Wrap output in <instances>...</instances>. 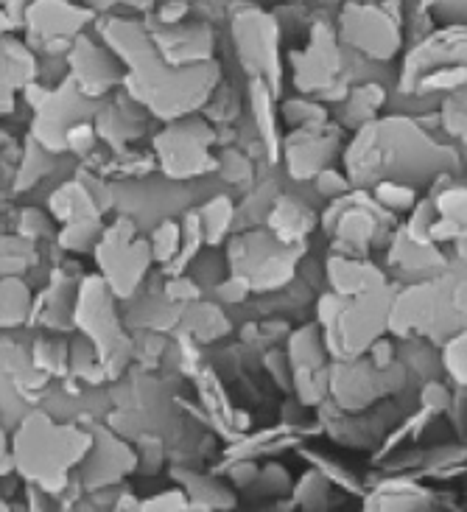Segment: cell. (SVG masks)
<instances>
[{"mask_svg": "<svg viewBox=\"0 0 467 512\" xmlns=\"http://www.w3.org/2000/svg\"><path fill=\"white\" fill-rule=\"evenodd\" d=\"M434 14L442 20H465L467 26V0H440L434 6Z\"/></svg>", "mask_w": 467, "mask_h": 512, "instance_id": "60", "label": "cell"}, {"mask_svg": "<svg viewBox=\"0 0 467 512\" xmlns=\"http://www.w3.org/2000/svg\"><path fill=\"white\" fill-rule=\"evenodd\" d=\"M328 222L330 233L336 238V250H344L347 255H364L381 227L375 210L361 205V194L339 196L336 210L328 213Z\"/></svg>", "mask_w": 467, "mask_h": 512, "instance_id": "20", "label": "cell"}, {"mask_svg": "<svg viewBox=\"0 0 467 512\" xmlns=\"http://www.w3.org/2000/svg\"><path fill=\"white\" fill-rule=\"evenodd\" d=\"M426 138V132L409 118H381L358 129V135L344 152L347 177L356 182L406 180L403 174H414L423 166H442L445 157Z\"/></svg>", "mask_w": 467, "mask_h": 512, "instance_id": "2", "label": "cell"}, {"mask_svg": "<svg viewBox=\"0 0 467 512\" xmlns=\"http://www.w3.org/2000/svg\"><path fill=\"white\" fill-rule=\"evenodd\" d=\"M230 275L244 277L249 289L275 291L294 277V266L303 258L300 244H283L272 233H247L227 247Z\"/></svg>", "mask_w": 467, "mask_h": 512, "instance_id": "7", "label": "cell"}, {"mask_svg": "<svg viewBox=\"0 0 467 512\" xmlns=\"http://www.w3.org/2000/svg\"><path fill=\"white\" fill-rule=\"evenodd\" d=\"M398 364L392 367H375L370 359H339L330 367V398L339 403L347 412L367 409L378 398L403 387V378L392 381V373H398Z\"/></svg>", "mask_w": 467, "mask_h": 512, "instance_id": "15", "label": "cell"}, {"mask_svg": "<svg viewBox=\"0 0 467 512\" xmlns=\"http://www.w3.org/2000/svg\"><path fill=\"white\" fill-rule=\"evenodd\" d=\"M143 23H146V31L152 37L154 48L171 65L191 68V65L213 62V51H216L213 42H216V37H213V28L207 26V23H174V26H163V23H154L152 17H146Z\"/></svg>", "mask_w": 467, "mask_h": 512, "instance_id": "18", "label": "cell"}, {"mask_svg": "<svg viewBox=\"0 0 467 512\" xmlns=\"http://www.w3.org/2000/svg\"><path fill=\"white\" fill-rule=\"evenodd\" d=\"M370 510H434V496L431 490L420 487L412 479H389L364 501Z\"/></svg>", "mask_w": 467, "mask_h": 512, "instance_id": "25", "label": "cell"}, {"mask_svg": "<svg viewBox=\"0 0 467 512\" xmlns=\"http://www.w3.org/2000/svg\"><path fill=\"white\" fill-rule=\"evenodd\" d=\"M51 216L65 224L84 216H101V208L96 205V194L82 180L73 177L51 194Z\"/></svg>", "mask_w": 467, "mask_h": 512, "instance_id": "28", "label": "cell"}, {"mask_svg": "<svg viewBox=\"0 0 467 512\" xmlns=\"http://www.w3.org/2000/svg\"><path fill=\"white\" fill-rule=\"evenodd\" d=\"M336 152H339V129H330L328 124L294 129L283 140V157L294 180H308L330 168Z\"/></svg>", "mask_w": 467, "mask_h": 512, "instance_id": "19", "label": "cell"}, {"mask_svg": "<svg viewBox=\"0 0 467 512\" xmlns=\"http://www.w3.org/2000/svg\"><path fill=\"white\" fill-rule=\"evenodd\" d=\"M238 112H241V101L238 96H233V90H227V87H216V93L210 96V101L205 104V115L207 121H213V124H230L238 118Z\"/></svg>", "mask_w": 467, "mask_h": 512, "instance_id": "43", "label": "cell"}, {"mask_svg": "<svg viewBox=\"0 0 467 512\" xmlns=\"http://www.w3.org/2000/svg\"><path fill=\"white\" fill-rule=\"evenodd\" d=\"M171 476H174L179 485H182V490L188 493L193 510H227V507H233L235 504L233 493L221 485V482L210 479V476H199V473H182L179 468L171 473Z\"/></svg>", "mask_w": 467, "mask_h": 512, "instance_id": "29", "label": "cell"}, {"mask_svg": "<svg viewBox=\"0 0 467 512\" xmlns=\"http://www.w3.org/2000/svg\"><path fill=\"white\" fill-rule=\"evenodd\" d=\"M437 216H440V213H437L434 199L417 202L412 210V216H409V224H406V236L412 238V241H420V244H434V241H431V230H434Z\"/></svg>", "mask_w": 467, "mask_h": 512, "instance_id": "42", "label": "cell"}, {"mask_svg": "<svg viewBox=\"0 0 467 512\" xmlns=\"http://www.w3.org/2000/svg\"><path fill=\"white\" fill-rule=\"evenodd\" d=\"M375 202L384 205L386 210H395V213H412L417 205V194L406 180H381L375 182Z\"/></svg>", "mask_w": 467, "mask_h": 512, "instance_id": "36", "label": "cell"}, {"mask_svg": "<svg viewBox=\"0 0 467 512\" xmlns=\"http://www.w3.org/2000/svg\"><path fill=\"white\" fill-rule=\"evenodd\" d=\"M112 297L115 294H112L110 283L104 277H84L79 294H76L73 317H70V322L82 331V336H87L96 345L101 364L118 359V356L126 359V347L121 350L126 339L121 333V325H118V317L112 311Z\"/></svg>", "mask_w": 467, "mask_h": 512, "instance_id": "13", "label": "cell"}, {"mask_svg": "<svg viewBox=\"0 0 467 512\" xmlns=\"http://www.w3.org/2000/svg\"><path fill=\"white\" fill-rule=\"evenodd\" d=\"M328 283L336 294H342V297H356V294L384 289L386 277L378 266L361 261V255H330Z\"/></svg>", "mask_w": 467, "mask_h": 512, "instance_id": "23", "label": "cell"}, {"mask_svg": "<svg viewBox=\"0 0 467 512\" xmlns=\"http://www.w3.org/2000/svg\"><path fill=\"white\" fill-rule=\"evenodd\" d=\"M328 345L319 325H305L289 339V364L294 392L305 406L325 401L330 395V370H328Z\"/></svg>", "mask_w": 467, "mask_h": 512, "instance_id": "16", "label": "cell"}, {"mask_svg": "<svg viewBox=\"0 0 467 512\" xmlns=\"http://www.w3.org/2000/svg\"><path fill=\"white\" fill-rule=\"evenodd\" d=\"M233 202L227 196H216L210 199L205 208L199 210V219H202V227H205V241L207 244H221L230 227H233Z\"/></svg>", "mask_w": 467, "mask_h": 512, "instance_id": "34", "label": "cell"}, {"mask_svg": "<svg viewBox=\"0 0 467 512\" xmlns=\"http://www.w3.org/2000/svg\"><path fill=\"white\" fill-rule=\"evenodd\" d=\"M258 465L252 462V459H238L233 468H230V482H233L235 487H252L255 485V479H258Z\"/></svg>", "mask_w": 467, "mask_h": 512, "instance_id": "56", "label": "cell"}, {"mask_svg": "<svg viewBox=\"0 0 467 512\" xmlns=\"http://www.w3.org/2000/svg\"><path fill=\"white\" fill-rule=\"evenodd\" d=\"M255 485L263 487V496H286V490H291V479L283 465H266Z\"/></svg>", "mask_w": 467, "mask_h": 512, "instance_id": "48", "label": "cell"}, {"mask_svg": "<svg viewBox=\"0 0 467 512\" xmlns=\"http://www.w3.org/2000/svg\"><path fill=\"white\" fill-rule=\"evenodd\" d=\"M23 96L34 110L28 135L54 154L68 152L70 126L87 121V115L90 112L96 115L98 110L96 101L82 96L70 79H65L59 87H40L37 82L28 84Z\"/></svg>", "mask_w": 467, "mask_h": 512, "instance_id": "6", "label": "cell"}, {"mask_svg": "<svg viewBox=\"0 0 467 512\" xmlns=\"http://www.w3.org/2000/svg\"><path fill=\"white\" fill-rule=\"evenodd\" d=\"M314 230V213L305 208L303 202L283 196L277 199L275 208L269 213V233L280 238L283 244H300L308 238V233Z\"/></svg>", "mask_w": 467, "mask_h": 512, "instance_id": "26", "label": "cell"}, {"mask_svg": "<svg viewBox=\"0 0 467 512\" xmlns=\"http://www.w3.org/2000/svg\"><path fill=\"white\" fill-rule=\"evenodd\" d=\"M367 353H370L372 364H375V367H381V370H386V367H392V364H395V347H392V342H389L386 336L375 339Z\"/></svg>", "mask_w": 467, "mask_h": 512, "instance_id": "58", "label": "cell"}, {"mask_svg": "<svg viewBox=\"0 0 467 512\" xmlns=\"http://www.w3.org/2000/svg\"><path fill=\"white\" fill-rule=\"evenodd\" d=\"M104 222H101V216H84V219H73V222L62 224V230H59V244H62V250L70 252H84L90 250V247H96L98 238L104 236Z\"/></svg>", "mask_w": 467, "mask_h": 512, "instance_id": "33", "label": "cell"}, {"mask_svg": "<svg viewBox=\"0 0 467 512\" xmlns=\"http://www.w3.org/2000/svg\"><path fill=\"white\" fill-rule=\"evenodd\" d=\"M34 0H3V20H6V28L9 26H23V17H26V9Z\"/></svg>", "mask_w": 467, "mask_h": 512, "instance_id": "61", "label": "cell"}, {"mask_svg": "<svg viewBox=\"0 0 467 512\" xmlns=\"http://www.w3.org/2000/svg\"><path fill=\"white\" fill-rule=\"evenodd\" d=\"M168 297H171V300H196V297H199V289H196L193 280H188L185 275H177L168 283Z\"/></svg>", "mask_w": 467, "mask_h": 512, "instance_id": "59", "label": "cell"}, {"mask_svg": "<svg viewBox=\"0 0 467 512\" xmlns=\"http://www.w3.org/2000/svg\"><path fill=\"white\" fill-rule=\"evenodd\" d=\"M90 454L96 457L93 465L84 468V482L90 487H107L112 482H118L121 476L132 471L138 465V457L129 451V445L118 443L104 434V443H98L90 448Z\"/></svg>", "mask_w": 467, "mask_h": 512, "instance_id": "24", "label": "cell"}, {"mask_svg": "<svg viewBox=\"0 0 467 512\" xmlns=\"http://www.w3.org/2000/svg\"><path fill=\"white\" fill-rule=\"evenodd\" d=\"M101 40L124 62V90L160 121H177L205 110L221 82L216 62L177 68L160 56L143 20L104 14L96 23Z\"/></svg>", "mask_w": 467, "mask_h": 512, "instance_id": "1", "label": "cell"}, {"mask_svg": "<svg viewBox=\"0 0 467 512\" xmlns=\"http://www.w3.org/2000/svg\"><path fill=\"white\" fill-rule=\"evenodd\" d=\"M135 98L124 90L121 98H104V104H98L96 110V129L98 138L107 140L112 149H124L129 140L140 138L143 126H146V115H143Z\"/></svg>", "mask_w": 467, "mask_h": 512, "instance_id": "21", "label": "cell"}, {"mask_svg": "<svg viewBox=\"0 0 467 512\" xmlns=\"http://www.w3.org/2000/svg\"><path fill=\"white\" fill-rule=\"evenodd\" d=\"M230 37L235 56L249 79H263L280 96L283 90V59H280V26L269 12L252 3L230 9Z\"/></svg>", "mask_w": 467, "mask_h": 512, "instance_id": "5", "label": "cell"}, {"mask_svg": "<svg viewBox=\"0 0 467 512\" xmlns=\"http://www.w3.org/2000/svg\"><path fill=\"white\" fill-rule=\"evenodd\" d=\"M65 59L70 68L68 79L79 87L82 96L98 101L124 87V62L101 37H93L87 31L79 34Z\"/></svg>", "mask_w": 467, "mask_h": 512, "instance_id": "14", "label": "cell"}, {"mask_svg": "<svg viewBox=\"0 0 467 512\" xmlns=\"http://www.w3.org/2000/svg\"><path fill=\"white\" fill-rule=\"evenodd\" d=\"M82 3L96 14H112L118 9H126V12H152L154 9V0H82Z\"/></svg>", "mask_w": 467, "mask_h": 512, "instance_id": "51", "label": "cell"}, {"mask_svg": "<svg viewBox=\"0 0 467 512\" xmlns=\"http://www.w3.org/2000/svg\"><path fill=\"white\" fill-rule=\"evenodd\" d=\"M31 303H34V297L23 283V277H3V328H17L26 319H31Z\"/></svg>", "mask_w": 467, "mask_h": 512, "instance_id": "31", "label": "cell"}, {"mask_svg": "<svg viewBox=\"0 0 467 512\" xmlns=\"http://www.w3.org/2000/svg\"><path fill=\"white\" fill-rule=\"evenodd\" d=\"M462 84H467V68H442L423 76L414 93H431V90H459Z\"/></svg>", "mask_w": 467, "mask_h": 512, "instance_id": "45", "label": "cell"}, {"mask_svg": "<svg viewBox=\"0 0 467 512\" xmlns=\"http://www.w3.org/2000/svg\"><path fill=\"white\" fill-rule=\"evenodd\" d=\"M96 20V12L82 0H34L23 17L26 42L48 56L68 54L70 45Z\"/></svg>", "mask_w": 467, "mask_h": 512, "instance_id": "12", "label": "cell"}, {"mask_svg": "<svg viewBox=\"0 0 467 512\" xmlns=\"http://www.w3.org/2000/svg\"><path fill=\"white\" fill-rule=\"evenodd\" d=\"M37 82V56L28 42L3 34V115L14 112V93Z\"/></svg>", "mask_w": 467, "mask_h": 512, "instance_id": "22", "label": "cell"}, {"mask_svg": "<svg viewBox=\"0 0 467 512\" xmlns=\"http://www.w3.org/2000/svg\"><path fill=\"white\" fill-rule=\"evenodd\" d=\"M213 126L205 115H185L168 121L163 132L154 138V157L171 180H193L216 168L213 160Z\"/></svg>", "mask_w": 467, "mask_h": 512, "instance_id": "8", "label": "cell"}, {"mask_svg": "<svg viewBox=\"0 0 467 512\" xmlns=\"http://www.w3.org/2000/svg\"><path fill=\"white\" fill-rule=\"evenodd\" d=\"M98 143V129L90 121H79V124L70 126L68 132V152H76V157H87V154L96 149Z\"/></svg>", "mask_w": 467, "mask_h": 512, "instance_id": "47", "label": "cell"}, {"mask_svg": "<svg viewBox=\"0 0 467 512\" xmlns=\"http://www.w3.org/2000/svg\"><path fill=\"white\" fill-rule=\"evenodd\" d=\"M249 294H252L249 283L238 275H233L227 283H221L219 286V297L221 300H227V303H241V300H247Z\"/></svg>", "mask_w": 467, "mask_h": 512, "instance_id": "57", "label": "cell"}, {"mask_svg": "<svg viewBox=\"0 0 467 512\" xmlns=\"http://www.w3.org/2000/svg\"><path fill=\"white\" fill-rule=\"evenodd\" d=\"M31 359H34V364L40 367L42 373H65L70 359L68 345L59 342V339H37V345L31 350Z\"/></svg>", "mask_w": 467, "mask_h": 512, "instance_id": "39", "label": "cell"}, {"mask_svg": "<svg viewBox=\"0 0 467 512\" xmlns=\"http://www.w3.org/2000/svg\"><path fill=\"white\" fill-rule=\"evenodd\" d=\"M420 403L426 406V412H442V409H448V403H451V392H448V387H442V384H437V381H431V384H426L423 387V392H420Z\"/></svg>", "mask_w": 467, "mask_h": 512, "instance_id": "53", "label": "cell"}, {"mask_svg": "<svg viewBox=\"0 0 467 512\" xmlns=\"http://www.w3.org/2000/svg\"><path fill=\"white\" fill-rule=\"evenodd\" d=\"M275 90L263 79H249V104L255 129L261 132V143L269 160H280V135H277V112H275Z\"/></svg>", "mask_w": 467, "mask_h": 512, "instance_id": "27", "label": "cell"}, {"mask_svg": "<svg viewBox=\"0 0 467 512\" xmlns=\"http://www.w3.org/2000/svg\"><path fill=\"white\" fill-rule=\"evenodd\" d=\"M314 180H316V191L325 196V199H339V196L347 194V188H350V177L342 174V171H336V168H325V171H319Z\"/></svg>", "mask_w": 467, "mask_h": 512, "instance_id": "49", "label": "cell"}, {"mask_svg": "<svg viewBox=\"0 0 467 512\" xmlns=\"http://www.w3.org/2000/svg\"><path fill=\"white\" fill-rule=\"evenodd\" d=\"M386 93L378 84H358L342 98V124L350 129H361L375 121L378 110L384 107Z\"/></svg>", "mask_w": 467, "mask_h": 512, "instance_id": "30", "label": "cell"}, {"mask_svg": "<svg viewBox=\"0 0 467 512\" xmlns=\"http://www.w3.org/2000/svg\"><path fill=\"white\" fill-rule=\"evenodd\" d=\"M330 479L328 473L316 471V468H308V473H303V479L294 485V504L303 507V510H325L328 507V493Z\"/></svg>", "mask_w": 467, "mask_h": 512, "instance_id": "35", "label": "cell"}, {"mask_svg": "<svg viewBox=\"0 0 467 512\" xmlns=\"http://www.w3.org/2000/svg\"><path fill=\"white\" fill-rule=\"evenodd\" d=\"M294 87L308 96H325L342 101L350 90L344 84V51L339 34L325 23H316L303 51L291 54Z\"/></svg>", "mask_w": 467, "mask_h": 512, "instance_id": "10", "label": "cell"}, {"mask_svg": "<svg viewBox=\"0 0 467 512\" xmlns=\"http://www.w3.org/2000/svg\"><path fill=\"white\" fill-rule=\"evenodd\" d=\"M51 166H54V152H48L42 143H37V140L28 135L23 154H20V171H17L14 188L17 191H26L31 185H37L51 171Z\"/></svg>", "mask_w": 467, "mask_h": 512, "instance_id": "32", "label": "cell"}, {"mask_svg": "<svg viewBox=\"0 0 467 512\" xmlns=\"http://www.w3.org/2000/svg\"><path fill=\"white\" fill-rule=\"evenodd\" d=\"M445 373L454 378L459 387H467V331L456 333L454 339L442 350Z\"/></svg>", "mask_w": 467, "mask_h": 512, "instance_id": "44", "label": "cell"}, {"mask_svg": "<svg viewBox=\"0 0 467 512\" xmlns=\"http://www.w3.org/2000/svg\"><path fill=\"white\" fill-rule=\"evenodd\" d=\"M221 163L227 166V180L230 182H244L252 174V163H249L247 157L244 154H238V152H227L224 157H221Z\"/></svg>", "mask_w": 467, "mask_h": 512, "instance_id": "55", "label": "cell"}, {"mask_svg": "<svg viewBox=\"0 0 467 512\" xmlns=\"http://www.w3.org/2000/svg\"><path fill=\"white\" fill-rule=\"evenodd\" d=\"M431 199H434V205H437L440 219L456 224V227L462 230L459 241H462V238H467V188L456 185V188H448V191L431 196Z\"/></svg>", "mask_w": 467, "mask_h": 512, "instance_id": "37", "label": "cell"}, {"mask_svg": "<svg viewBox=\"0 0 467 512\" xmlns=\"http://www.w3.org/2000/svg\"><path fill=\"white\" fill-rule=\"evenodd\" d=\"M442 68H467V26L465 23H451L437 34H431L412 54L406 56L403 65V90H414L417 82Z\"/></svg>", "mask_w": 467, "mask_h": 512, "instance_id": "17", "label": "cell"}, {"mask_svg": "<svg viewBox=\"0 0 467 512\" xmlns=\"http://www.w3.org/2000/svg\"><path fill=\"white\" fill-rule=\"evenodd\" d=\"M96 261L101 277L110 283L112 294L132 297L146 275L149 263L154 261L152 241L140 238L135 224L129 219H118L104 230V236L98 238Z\"/></svg>", "mask_w": 467, "mask_h": 512, "instance_id": "11", "label": "cell"}, {"mask_svg": "<svg viewBox=\"0 0 467 512\" xmlns=\"http://www.w3.org/2000/svg\"><path fill=\"white\" fill-rule=\"evenodd\" d=\"M339 40L358 54L389 62L395 59L403 45V31H400L398 3H353L347 0L339 12V26H336Z\"/></svg>", "mask_w": 467, "mask_h": 512, "instance_id": "9", "label": "cell"}, {"mask_svg": "<svg viewBox=\"0 0 467 512\" xmlns=\"http://www.w3.org/2000/svg\"><path fill=\"white\" fill-rule=\"evenodd\" d=\"M353 3H375V0H353Z\"/></svg>", "mask_w": 467, "mask_h": 512, "instance_id": "62", "label": "cell"}, {"mask_svg": "<svg viewBox=\"0 0 467 512\" xmlns=\"http://www.w3.org/2000/svg\"><path fill=\"white\" fill-rule=\"evenodd\" d=\"M51 233H54L51 219H45L40 210H34V208L23 210V216H20V236L37 241L40 236H51Z\"/></svg>", "mask_w": 467, "mask_h": 512, "instance_id": "52", "label": "cell"}, {"mask_svg": "<svg viewBox=\"0 0 467 512\" xmlns=\"http://www.w3.org/2000/svg\"><path fill=\"white\" fill-rule=\"evenodd\" d=\"M140 510H193L191 499L185 490H163L154 499L140 501Z\"/></svg>", "mask_w": 467, "mask_h": 512, "instance_id": "50", "label": "cell"}, {"mask_svg": "<svg viewBox=\"0 0 467 512\" xmlns=\"http://www.w3.org/2000/svg\"><path fill=\"white\" fill-rule=\"evenodd\" d=\"M185 14H188V6L182 0H165L163 6H157L152 12V20L163 26H174V23H185Z\"/></svg>", "mask_w": 467, "mask_h": 512, "instance_id": "54", "label": "cell"}, {"mask_svg": "<svg viewBox=\"0 0 467 512\" xmlns=\"http://www.w3.org/2000/svg\"><path fill=\"white\" fill-rule=\"evenodd\" d=\"M199 322L202 325H193V333L199 336V339H219L221 333L230 331V325H227V319L221 314L219 308H213V305H202L199 308Z\"/></svg>", "mask_w": 467, "mask_h": 512, "instance_id": "46", "label": "cell"}, {"mask_svg": "<svg viewBox=\"0 0 467 512\" xmlns=\"http://www.w3.org/2000/svg\"><path fill=\"white\" fill-rule=\"evenodd\" d=\"M93 437L76 426H59L42 412H31L14 434V471L28 485H40L45 493H59L70 482V468L87 459Z\"/></svg>", "mask_w": 467, "mask_h": 512, "instance_id": "3", "label": "cell"}, {"mask_svg": "<svg viewBox=\"0 0 467 512\" xmlns=\"http://www.w3.org/2000/svg\"><path fill=\"white\" fill-rule=\"evenodd\" d=\"M152 255L157 263H174L182 252V227L171 219H165L152 233Z\"/></svg>", "mask_w": 467, "mask_h": 512, "instance_id": "38", "label": "cell"}, {"mask_svg": "<svg viewBox=\"0 0 467 512\" xmlns=\"http://www.w3.org/2000/svg\"><path fill=\"white\" fill-rule=\"evenodd\" d=\"M392 294L384 289L342 297V294H325L316 314L319 328L325 336V345L336 359H358L367 353L375 339L389 331V314H392Z\"/></svg>", "mask_w": 467, "mask_h": 512, "instance_id": "4", "label": "cell"}, {"mask_svg": "<svg viewBox=\"0 0 467 512\" xmlns=\"http://www.w3.org/2000/svg\"><path fill=\"white\" fill-rule=\"evenodd\" d=\"M34 263V241L26 236H14L3 241V272L20 275Z\"/></svg>", "mask_w": 467, "mask_h": 512, "instance_id": "41", "label": "cell"}, {"mask_svg": "<svg viewBox=\"0 0 467 512\" xmlns=\"http://www.w3.org/2000/svg\"><path fill=\"white\" fill-rule=\"evenodd\" d=\"M283 118L291 129H308V126H322L328 124V112L325 107H319L314 101H305V98H294L283 104Z\"/></svg>", "mask_w": 467, "mask_h": 512, "instance_id": "40", "label": "cell"}]
</instances>
